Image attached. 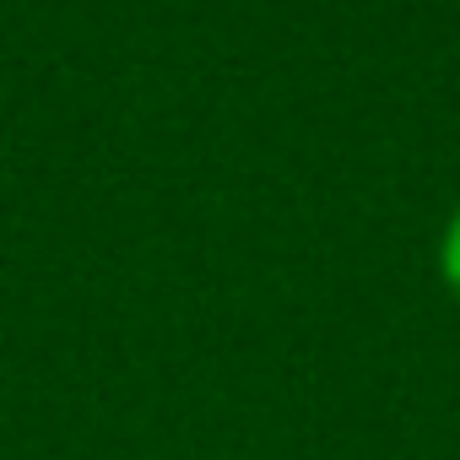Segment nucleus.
<instances>
[{"label": "nucleus", "instance_id": "1", "mask_svg": "<svg viewBox=\"0 0 460 460\" xmlns=\"http://www.w3.org/2000/svg\"><path fill=\"white\" fill-rule=\"evenodd\" d=\"M438 266H444V282L460 293V211H455V222L444 227V250H438Z\"/></svg>", "mask_w": 460, "mask_h": 460}]
</instances>
